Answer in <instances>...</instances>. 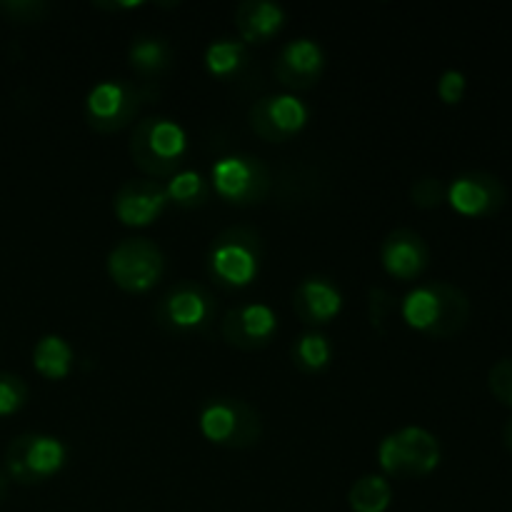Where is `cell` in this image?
Here are the masks:
<instances>
[{
	"label": "cell",
	"mask_w": 512,
	"mask_h": 512,
	"mask_svg": "<svg viewBox=\"0 0 512 512\" xmlns=\"http://www.w3.org/2000/svg\"><path fill=\"white\" fill-rule=\"evenodd\" d=\"M400 310L410 328L428 338L448 340L468 325L470 300L458 285L435 280L410 290Z\"/></svg>",
	"instance_id": "1"
},
{
	"label": "cell",
	"mask_w": 512,
	"mask_h": 512,
	"mask_svg": "<svg viewBox=\"0 0 512 512\" xmlns=\"http://www.w3.org/2000/svg\"><path fill=\"white\" fill-rule=\"evenodd\" d=\"M130 155L148 178L163 180L180 170L188 155V133L183 125L165 115L138 120L130 135Z\"/></svg>",
	"instance_id": "2"
},
{
	"label": "cell",
	"mask_w": 512,
	"mask_h": 512,
	"mask_svg": "<svg viewBox=\"0 0 512 512\" xmlns=\"http://www.w3.org/2000/svg\"><path fill=\"white\" fill-rule=\"evenodd\" d=\"M205 265L210 278L223 288H248L263 265V238L255 228L233 225L210 243Z\"/></svg>",
	"instance_id": "3"
},
{
	"label": "cell",
	"mask_w": 512,
	"mask_h": 512,
	"mask_svg": "<svg viewBox=\"0 0 512 512\" xmlns=\"http://www.w3.org/2000/svg\"><path fill=\"white\" fill-rule=\"evenodd\" d=\"M218 315V303L208 288L198 283L173 285L155 305V323L175 338H193L203 335Z\"/></svg>",
	"instance_id": "4"
},
{
	"label": "cell",
	"mask_w": 512,
	"mask_h": 512,
	"mask_svg": "<svg viewBox=\"0 0 512 512\" xmlns=\"http://www.w3.org/2000/svg\"><path fill=\"white\" fill-rule=\"evenodd\" d=\"M440 458L438 438L415 425L385 435L378 445V463L390 478H425L438 468Z\"/></svg>",
	"instance_id": "5"
},
{
	"label": "cell",
	"mask_w": 512,
	"mask_h": 512,
	"mask_svg": "<svg viewBox=\"0 0 512 512\" xmlns=\"http://www.w3.org/2000/svg\"><path fill=\"white\" fill-rule=\"evenodd\" d=\"M200 433L215 445L243 450L263 435V420L250 403L238 398H210L200 408Z\"/></svg>",
	"instance_id": "6"
},
{
	"label": "cell",
	"mask_w": 512,
	"mask_h": 512,
	"mask_svg": "<svg viewBox=\"0 0 512 512\" xmlns=\"http://www.w3.org/2000/svg\"><path fill=\"white\" fill-rule=\"evenodd\" d=\"M68 460V448L53 435L23 433L5 448V475L20 485H35L53 478Z\"/></svg>",
	"instance_id": "7"
},
{
	"label": "cell",
	"mask_w": 512,
	"mask_h": 512,
	"mask_svg": "<svg viewBox=\"0 0 512 512\" xmlns=\"http://www.w3.org/2000/svg\"><path fill=\"white\" fill-rule=\"evenodd\" d=\"M165 273V255L153 240L125 238L110 250L108 275L128 293H148Z\"/></svg>",
	"instance_id": "8"
},
{
	"label": "cell",
	"mask_w": 512,
	"mask_h": 512,
	"mask_svg": "<svg viewBox=\"0 0 512 512\" xmlns=\"http://www.w3.org/2000/svg\"><path fill=\"white\" fill-rule=\"evenodd\" d=\"M213 188L223 200L233 205H258L273 188L268 165L255 155H225L213 165Z\"/></svg>",
	"instance_id": "9"
},
{
	"label": "cell",
	"mask_w": 512,
	"mask_h": 512,
	"mask_svg": "<svg viewBox=\"0 0 512 512\" xmlns=\"http://www.w3.org/2000/svg\"><path fill=\"white\" fill-rule=\"evenodd\" d=\"M143 93L123 80H103L85 98V120L95 133L123 130L138 113Z\"/></svg>",
	"instance_id": "10"
},
{
	"label": "cell",
	"mask_w": 512,
	"mask_h": 512,
	"mask_svg": "<svg viewBox=\"0 0 512 512\" xmlns=\"http://www.w3.org/2000/svg\"><path fill=\"white\" fill-rule=\"evenodd\" d=\"M250 128L268 143H285L308 125L310 110L298 95L273 93L255 100L250 108Z\"/></svg>",
	"instance_id": "11"
},
{
	"label": "cell",
	"mask_w": 512,
	"mask_h": 512,
	"mask_svg": "<svg viewBox=\"0 0 512 512\" xmlns=\"http://www.w3.org/2000/svg\"><path fill=\"white\" fill-rule=\"evenodd\" d=\"M445 200L453 205L455 213L465 215V218H488L503 208L508 200V190L493 173L470 170L450 183Z\"/></svg>",
	"instance_id": "12"
},
{
	"label": "cell",
	"mask_w": 512,
	"mask_h": 512,
	"mask_svg": "<svg viewBox=\"0 0 512 512\" xmlns=\"http://www.w3.org/2000/svg\"><path fill=\"white\" fill-rule=\"evenodd\" d=\"M168 205V193H165V183L153 178H138L128 180L118 188L113 198V210L118 220L130 228H143L153 220L160 218V213Z\"/></svg>",
	"instance_id": "13"
},
{
	"label": "cell",
	"mask_w": 512,
	"mask_h": 512,
	"mask_svg": "<svg viewBox=\"0 0 512 512\" xmlns=\"http://www.w3.org/2000/svg\"><path fill=\"white\" fill-rule=\"evenodd\" d=\"M223 338L240 350H260L278 333V315L268 303L233 308L223 320Z\"/></svg>",
	"instance_id": "14"
},
{
	"label": "cell",
	"mask_w": 512,
	"mask_h": 512,
	"mask_svg": "<svg viewBox=\"0 0 512 512\" xmlns=\"http://www.w3.org/2000/svg\"><path fill=\"white\" fill-rule=\"evenodd\" d=\"M325 70V53L313 38H295L283 45L275 60V75L285 88L308 90Z\"/></svg>",
	"instance_id": "15"
},
{
	"label": "cell",
	"mask_w": 512,
	"mask_h": 512,
	"mask_svg": "<svg viewBox=\"0 0 512 512\" xmlns=\"http://www.w3.org/2000/svg\"><path fill=\"white\" fill-rule=\"evenodd\" d=\"M383 268L398 280H415L428 270L430 248L423 235L410 228H398L388 233L380 248Z\"/></svg>",
	"instance_id": "16"
},
{
	"label": "cell",
	"mask_w": 512,
	"mask_h": 512,
	"mask_svg": "<svg viewBox=\"0 0 512 512\" xmlns=\"http://www.w3.org/2000/svg\"><path fill=\"white\" fill-rule=\"evenodd\" d=\"M293 308L303 323L325 325L343 308V293L325 275H310L300 280L293 293Z\"/></svg>",
	"instance_id": "17"
},
{
	"label": "cell",
	"mask_w": 512,
	"mask_h": 512,
	"mask_svg": "<svg viewBox=\"0 0 512 512\" xmlns=\"http://www.w3.org/2000/svg\"><path fill=\"white\" fill-rule=\"evenodd\" d=\"M235 23L245 43H265L285 25V10L270 0H243L235 8Z\"/></svg>",
	"instance_id": "18"
},
{
	"label": "cell",
	"mask_w": 512,
	"mask_h": 512,
	"mask_svg": "<svg viewBox=\"0 0 512 512\" xmlns=\"http://www.w3.org/2000/svg\"><path fill=\"white\" fill-rule=\"evenodd\" d=\"M128 60L135 73L145 75V78H153V75H160L163 70L170 68V63H173V48L160 35H138L130 43Z\"/></svg>",
	"instance_id": "19"
},
{
	"label": "cell",
	"mask_w": 512,
	"mask_h": 512,
	"mask_svg": "<svg viewBox=\"0 0 512 512\" xmlns=\"http://www.w3.org/2000/svg\"><path fill=\"white\" fill-rule=\"evenodd\" d=\"M33 368L48 380H63L73 368V348L60 335H43L33 348Z\"/></svg>",
	"instance_id": "20"
},
{
	"label": "cell",
	"mask_w": 512,
	"mask_h": 512,
	"mask_svg": "<svg viewBox=\"0 0 512 512\" xmlns=\"http://www.w3.org/2000/svg\"><path fill=\"white\" fill-rule=\"evenodd\" d=\"M393 503V485L385 475H363L353 483L348 493V505L353 512H385Z\"/></svg>",
	"instance_id": "21"
},
{
	"label": "cell",
	"mask_w": 512,
	"mask_h": 512,
	"mask_svg": "<svg viewBox=\"0 0 512 512\" xmlns=\"http://www.w3.org/2000/svg\"><path fill=\"white\" fill-rule=\"evenodd\" d=\"M245 65H248V48H245L243 40L220 38L213 40L208 45V50H205V68L215 78H235Z\"/></svg>",
	"instance_id": "22"
},
{
	"label": "cell",
	"mask_w": 512,
	"mask_h": 512,
	"mask_svg": "<svg viewBox=\"0 0 512 512\" xmlns=\"http://www.w3.org/2000/svg\"><path fill=\"white\" fill-rule=\"evenodd\" d=\"M290 355H293V363L303 373H320L333 360V345H330V340L323 333L310 330V333H303L295 340V345L290 348Z\"/></svg>",
	"instance_id": "23"
},
{
	"label": "cell",
	"mask_w": 512,
	"mask_h": 512,
	"mask_svg": "<svg viewBox=\"0 0 512 512\" xmlns=\"http://www.w3.org/2000/svg\"><path fill=\"white\" fill-rule=\"evenodd\" d=\"M165 193L180 208H200L208 200L210 185L198 170H178L165 183Z\"/></svg>",
	"instance_id": "24"
},
{
	"label": "cell",
	"mask_w": 512,
	"mask_h": 512,
	"mask_svg": "<svg viewBox=\"0 0 512 512\" xmlns=\"http://www.w3.org/2000/svg\"><path fill=\"white\" fill-rule=\"evenodd\" d=\"M28 400V385L20 375L0 373V415H13Z\"/></svg>",
	"instance_id": "25"
},
{
	"label": "cell",
	"mask_w": 512,
	"mask_h": 512,
	"mask_svg": "<svg viewBox=\"0 0 512 512\" xmlns=\"http://www.w3.org/2000/svg\"><path fill=\"white\" fill-rule=\"evenodd\" d=\"M410 198L418 208H438L445 198H448V190L443 188L438 178L433 175H425V178L415 180L413 188H410Z\"/></svg>",
	"instance_id": "26"
},
{
	"label": "cell",
	"mask_w": 512,
	"mask_h": 512,
	"mask_svg": "<svg viewBox=\"0 0 512 512\" xmlns=\"http://www.w3.org/2000/svg\"><path fill=\"white\" fill-rule=\"evenodd\" d=\"M490 393L500 400L503 405L512 408V358H503L490 368L488 375Z\"/></svg>",
	"instance_id": "27"
},
{
	"label": "cell",
	"mask_w": 512,
	"mask_h": 512,
	"mask_svg": "<svg viewBox=\"0 0 512 512\" xmlns=\"http://www.w3.org/2000/svg\"><path fill=\"white\" fill-rule=\"evenodd\" d=\"M468 90V78L460 70H445L438 80V95L445 105H458Z\"/></svg>",
	"instance_id": "28"
},
{
	"label": "cell",
	"mask_w": 512,
	"mask_h": 512,
	"mask_svg": "<svg viewBox=\"0 0 512 512\" xmlns=\"http://www.w3.org/2000/svg\"><path fill=\"white\" fill-rule=\"evenodd\" d=\"M0 10L13 20L30 23V20H40L48 13V3H43V0H5V3H0Z\"/></svg>",
	"instance_id": "29"
},
{
	"label": "cell",
	"mask_w": 512,
	"mask_h": 512,
	"mask_svg": "<svg viewBox=\"0 0 512 512\" xmlns=\"http://www.w3.org/2000/svg\"><path fill=\"white\" fill-rule=\"evenodd\" d=\"M8 475L3 473V470H0V503H3L5 500V495H8Z\"/></svg>",
	"instance_id": "30"
},
{
	"label": "cell",
	"mask_w": 512,
	"mask_h": 512,
	"mask_svg": "<svg viewBox=\"0 0 512 512\" xmlns=\"http://www.w3.org/2000/svg\"><path fill=\"white\" fill-rule=\"evenodd\" d=\"M503 440H505V445H508V450L512 453V418L508 420V425H505V430H503Z\"/></svg>",
	"instance_id": "31"
}]
</instances>
